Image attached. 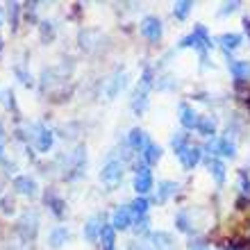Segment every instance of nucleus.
<instances>
[{"instance_id":"obj_1","label":"nucleus","mask_w":250,"mask_h":250,"mask_svg":"<svg viewBox=\"0 0 250 250\" xmlns=\"http://www.w3.org/2000/svg\"><path fill=\"white\" fill-rule=\"evenodd\" d=\"M152 86H155L152 71L150 68H146L144 75H141V80H139L137 89H134V93H132V109H134L137 114L146 112V107H148V93H150Z\"/></svg>"},{"instance_id":"obj_2","label":"nucleus","mask_w":250,"mask_h":250,"mask_svg":"<svg viewBox=\"0 0 250 250\" xmlns=\"http://www.w3.org/2000/svg\"><path fill=\"white\" fill-rule=\"evenodd\" d=\"M211 46H214V43H211V37L205 25H196L193 32L187 34L185 39H180V43H178V48H196V50H203V53Z\"/></svg>"},{"instance_id":"obj_3","label":"nucleus","mask_w":250,"mask_h":250,"mask_svg":"<svg viewBox=\"0 0 250 250\" xmlns=\"http://www.w3.org/2000/svg\"><path fill=\"white\" fill-rule=\"evenodd\" d=\"M16 232H19V237L23 241H34L37 239V232H39V216H37V211H30L27 209L23 216L19 218V225H16Z\"/></svg>"},{"instance_id":"obj_4","label":"nucleus","mask_w":250,"mask_h":250,"mask_svg":"<svg viewBox=\"0 0 250 250\" xmlns=\"http://www.w3.org/2000/svg\"><path fill=\"white\" fill-rule=\"evenodd\" d=\"M123 162L119 159H109L105 166H103V171H100V180H103V185L107 187H116L123 180Z\"/></svg>"},{"instance_id":"obj_5","label":"nucleus","mask_w":250,"mask_h":250,"mask_svg":"<svg viewBox=\"0 0 250 250\" xmlns=\"http://www.w3.org/2000/svg\"><path fill=\"white\" fill-rule=\"evenodd\" d=\"M139 30H141V34H144L148 41H152V43H157V41L162 39V34H164L162 21H159L157 16H146V19L141 21Z\"/></svg>"},{"instance_id":"obj_6","label":"nucleus","mask_w":250,"mask_h":250,"mask_svg":"<svg viewBox=\"0 0 250 250\" xmlns=\"http://www.w3.org/2000/svg\"><path fill=\"white\" fill-rule=\"evenodd\" d=\"M32 139H34V144H37V150L39 152H48L50 148H53V132L48 130L46 125H41V123H34L32 125Z\"/></svg>"},{"instance_id":"obj_7","label":"nucleus","mask_w":250,"mask_h":250,"mask_svg":"<svg viewBox=\"0 0 250 250\" xmlns=\"http://www.w3.org/2000/svg\"><path fill=\"white\" fill-rule=\"evenodd\" d=\"M134 191H137L139 196H146V193H150L152 191V173L148 166H139L137 173H134Z\"/></svg>"},{"instance_id":"obj_8","label":"nucleus","mask_w":250,"mask_h":250,"mask_svg":"<svg viewBox=\"0 0 250 250\" xmlns=\"http://www.w3.org/2000/svg\"><path fill=\"white\" fill-rule=\"evenodd\" d=\"M103 228H105V214H93L84 223V239L86 241H98Z\"/></svg>"},{"instance_id":"obj_9","label":"nucleus","mask_w":250,"mask_h":250,"mask_svg":"<svg viewBox=\"0 0 250 250\" xmlns=\"http://www.w3.org/2000/svg\"><path fill=\"white\" fill-rule=\"evenodd\" d=\"M200 157H203V152H200V148H198V146H185V148L178 152L180 164L185 166L187 171H193V166L200 162Z\"/></svg>"},{"instance_id":"obj_10","label":"nucleus","mask_w":250,"mask_h":250,"mask_svg":"<svg viewBox=\"0 0 250 250\" xmlns=\"http://www.w3.org/2000/svg\"><path fill=\"white\" fill-rule=\"evenodd\" d=\"M132 211H130V205H121V207H116L112 214V225L114 230H127L132 225Z\"/></svg>"},{"instance_id":"obj_11","label":"nucleus","mask_w":250,"mask_h":250,"mask_svg":"<svg viewBox=\"0 0 250 250\" xmlns=\"http://www.w3.org/2000/svg\"><path fill=\"white\" fill-rule=\"evenodd\" d=\"M14 189L19 191L21 196H27V198L37 196V182H34V178H30V175H19V178H14Z\"/></svg>"},{"instance_id":"obj_12","label":"nucleus","mask_w":250,"mask_h":250,"mask_svg":"<svg viewBox=\"0 0 250 250\" xmlns=\"http://www.w3.org/2000/svg\"><path fill=\"white\" fill-rule=\"evenodd\" d=\"M178 112H180V123H182V127H185V130H193V127H198L200 116H198V114L193 112L187 103H182V105L178 107Z\"/></svg>"},{"instance_id":"obj_13","label":"nucleus","mask_w":250,"mask_h":250,"mask_svg":"<svg viewBox=\"0 0 250 250\" xmlns=\"http://www.w3.org/2000/svg\"><path fill=\"white\" fill-rule=\"evenodd\" d=\"M150 246L152 250H175L173 237L168 232H152L150 234Z\"/></svg>"},{"instance_id":"obj_14","label":"nucleus","mask_w":250,"mask_h":250,"mask_svg":"<svg viewBox=\"0 0 250 250\" xmlns=\"http://www.w3.org/2000/svg\"><path fill=\"white\" fill-rule=\"evenodd\" d=\"M214 152L223 155V157H234L237 155V146H234V141L230 137H221L214 141Z\"/></svg>"},{"instance_id":"obj_15","label":"nucleus","mask_w":250,"mask_h":250,"mask_svg":"<svg viewBox=\"0 0 250 250\" xmlns=\"http://www.w3.org/2000/svg\"><path fill=\"white\" fill-rule=\"evenodd\" d=\"M207 168H209L214 182H216L218 187L223 185V182H225V164H223V162H221V159H216V157H209V159H207Z\"/></svg>"},{"instance_id":"obj_16","label":"nucleus","mask_w":250,"mask_h":250,"mask_svg":"<svg viewBox=\"0 0 250 250\" xmlns=\"http://www.w3.org/2000/svg\"><path fill=\"white\" fill-rule=\"evenodd\" d=\"M141 157H144L146 166H155L159 159H162V148H159L157 144L148 141V144H146V148L141 150Z\"/></svg>"},{"instance_id":"obj_17","label":"nucleus","mask_w":250,"mask_h":250,"mask_svg":"<svg viewBox=\"0 0 250 250\" xmlns=\"http://www.w3.org/2000/svg\"><path fill=\"white\" fill-rule=\"evenodd\" d=\"M175 191H178V185H175V182H171V180H164V182H159V185H157L155 200H157V203H166L171 196H175Z\"/></svg>"},{"instance_id":"obj_18","label":"nucleus","mask_w":250,"mask_h":250,"mask_svg":"<svg viewBox=\"0 0 250 250\" xmlns=\"http://www.w3.org/2000/svg\"><path fill=\"white\" fill-rule=\"evenodd\" d=\"M230 73L234 75V80H248L250 78V62H239V60H230Z\"/></svg>"},{"instance_id":"obj_19","label":"nucleus","mask_w":250,"mask_h":250,"mask_svg":"<svg viewBox=\"0 0 250 250\" xmlns=\"http://www.w3.org/2000/svg\"><path fill=\"white\" fill-rule=\"evenodd\" d=\"M241 34H234V32H230V34H221L218 37V43H221V48H223L225 53L230 55L232 50H237L239 46H241Z\"/></svg>"},{"instance_id":"obj_20","label":"nucleus","mask_w":250,"mask_h":250,"mask_svg":"<svg viewBox=\"0 0 250 250\" xmlns=\"http://www.w3.org/2000/svg\"><path fill=\"white\" fill-rule=\"evenodd\" d=\"M100 248L103 250H114L116 248V230L114 225H105L100 232Z\"/></svg>"},{"instance_id":"obj_21","label":"nucleus","mask_w":250,"mask_h":250,"mask_svg":"<svg viewBox=\"0 0 250 250\" xmlns=\"http://www.w3.org/2000/svg\"><path fill=\"white\" fill-rule=\"evenodd\" d=\"M125 86V73H116L114 78H109V84H107V91H105V96H107V100H112V98H116L119 96V91Z\"/></svg>"},{"instance_id":"obj_22","label":"nucleus","mask_w":250,"mask_h":250,"mask_svg":"<svg viewBox=\"0 0 250 250\" xmlns=\"http://www.w3.org/2000/svg\"><path fill=\"white\" fill-rule=\"evenodd\" d=\"M150 139L146 137V132L144 130H139V127H134V130L130 132V137H127V144H130V148H134V150H144L146 144H148Z\"/></svg>"},{"instance_id":"obj_23","label":"nucleus","mask_w":250,"mask_h":250,"mask_svg":"<svg viewBox=\"0 0 250 250\" xmlns=\"http://www.w3.org/2000/svg\"><path fill=\"white\" fill-rule=\"evenodd\" d=\"M68 237H71V234H68V230H66V228H55V230L50 232V239H48V241H50V248L60 250L62 246L68 241Z\"/></svg>"},{"instance_id":"obj_24","label":"nucleus","mask_w":250,"mask_h":250,"mask_svg":"<svg viewBox=\"0 0 250 250\" xmlns=\"http://www.w3.org/2000/svg\"><path fill=\"white\" fill-rule=\"evenodd\" d=\"M196 130L200 132L203 137H214V134H216V119H211V116H200Z\"/></svg>"},{"instance_id":"obj_25","label":"nucleus","mask_w":250,"mask_h":250,"mask_svg":"<svg viewBox=\"0 0 250 250\" xmlns=\"http://www.w3.org/2000/svg\"><path fill=\"white\" fill-rule=\"evenodd\" d=\"M46 205L53 209L55 216H64V200H62L55 191H48L46 193Z\"/></svg>"},{"instance_id":"obj_26","label":"nucleus","mask_w":250,"mask_h":250,"mask_svg":"<svg viewBox=\"0 0 250 250\" xmlns=\"http://www.w3.org/2000/svg\"><path fill=\"white\" fill-rule=\"evenodd\" d=\"M148 205H150V203H148L144 196H141V198H134V200L130 203L132 216H134V218H144L146 214H148Z\"/></svg>"},{"instance_id":"obj_27","label":"nucleus","mask_w":250,"mask_h":250,"mask_svg":"<svg viewBox=\"0 0 250 250\" xmlns=\"http://www.w3.org/2000/svg\"><path fill=\"white\" fill-rule=\"evenodd\" d=\"M191 9H193V2H189V0H180V2L173 5V16L180 19V21H185L187 16H189Z\"/></svg>"},{"instance_id":"obj_28","label":"nucleus","mask_w":250,"mask_h":250,"mask_svg":"<svg viewBox=\"0 0 250 250\" xmlns=\"http://www.w3.org/2000/svg\"><path fill=\"white\" fill-rule=\"evenodd\" d=\"M7 14H9V25H12V30H16V27H19L21 5L19 2H9V5H7Z\"/></svg>"},{"instance_id":"obj_29","label":"nucleus","mask_w":250,"mask_h":250,"mask_svg":"<svg viewBox=\"0 0 250 250\" xmlns=\"http://www.w3.org/2000/svg\"><path fill=\"white\" fill-rule=\"evenodd\" d=\"M187 139H189V134H187V132H175V134H173L171 146H173V150H175V155H178L185 146H189V144H187Z\"/></svg>"},{"instance_id":"obj_30","label":"nucleus","mask_w":250,"mask_h":250,"mask_svg":"<svg viewBox=\"0 0 250 250\" xmlns=\"http://www.w3.org/2000/svg\"><path fill=\"white\" fill-rule=\"evenodd\" d=\"M53 37H55L53 23H50V21H43V23H41V39H43V41H50Z\"/></svg>"},{"instance_id":"obj_31","label":"nucleus","mask_w":250,"mask_h":250,"mask_svg":"<svg viewBox=\"0 0 250 250\" xmlns=\"http://www.w3.org/2000/svg\"><path fill=\"white\" fill-rule=\"evenodd\" d=\"M0 164L9 168V162L5 159V130H2V123H0Z\"/></svg>"},{"instance_id":"obj_32","label":"nucleus","mask_w":250,"mask_h":250,"mask_svg":"<svg viewBox=\"0 0 250 250\" xmlns=\"http://www.w3.org/2000/svg\"><path fill=\"white\" fill-rule=\"evenodd\" d=\"M148 225H150V221H148V216H144V218H137V225H134V232H137V234H144V232H148Z\"/></svg>"},{"instance_id":"obj_33","label":"nucleus","mask_w":250,"mask_h":250,"mask_svg":"<svg viewBox=\"0 0 250 250\" xmlns=\"http://www.w3.org/2000/svg\"><path fill=\"white\" fill-rule=\"evenodd\" d=\"M239 7H241V2H225L223 5V9H221V16H225V14H232V12H237Z\"/></svg>"},{"instance_id":"obj_34","label":"nucleus","mask_w":250,"mask_h":250,"mask_svg":"<svg viewBox=\"0 0 250 250\" xmlns=\"http://www.w3.org/2000/svg\"><path fill=\"white\" fill-rule=\"evenodd\" d=\"M189 250H211V248H209L207 244H205V241L196 239V241H191V244H189Z\"/></svg>"},{"instance_id":"obj_35","label":"nucleus","mask_w":250,"mask_h":250,"mask_svg":"<svg viewBox=\"0 0 250 250\" xmlns=\"http://www.w3.org/2000/svg\"><path fill=\"white\" fill-rule=\"evenodd\" d=\"M16 75L21 78V82H23V84H27V86L32 84V78H30V75H27V73L23 71V68H16Z\"/></svg>"},{"instance_id":"obj_36","label":"nucleus","mask_w":250,"mask_h":250,"mask_svg":"<svg viewBox=\"0 0 250 250\" xmlns=\"http://www.w3.org/2000/svg\"><path fill=\"white\" fill-rule=\"evenodd\" d=\"M132 250H152L150 244H144V241H139V244H132Z\"/></svg>"},{"instance_id":"obj_37","label":"nucleus","mask_w":250,"mask_h":250,"mask_svg":"<svg viewBox=\"0 0 250 250\" xmlns=\"http://www.w3.org/2000/svg\"><path fill=\"white\" fill-rule=\"evenodd\" d=\"M244 30H246V34L250 37V19H248V16L244 19Z\"/></svg>"},{"instance_id":"obj_38","label":"nucleus","mask_w":250,"mask_h":250,"mask_svg":"<svg viewBox=\"0 0 250 250\" xmlns=\"http://www.w3.org/2000/svg\"><path fill=\"white\" fill-rule=\"evenodd\" d=\"M0 50H2V37H0Z\"/></svg>"},{"instance_id":"obj_39","label":"nucleus","mask_w":250,"mask_h":250,"mask_svg":"<svg viewBox=\"0 0 250 250\" xmlns=\"http://www.w3.org/2000/svg\"><path fill=\"white\" fill-rule=\"evenodd\" d=\"M0 21H2V12H0Z\"/></svg>"}]
</instances>
